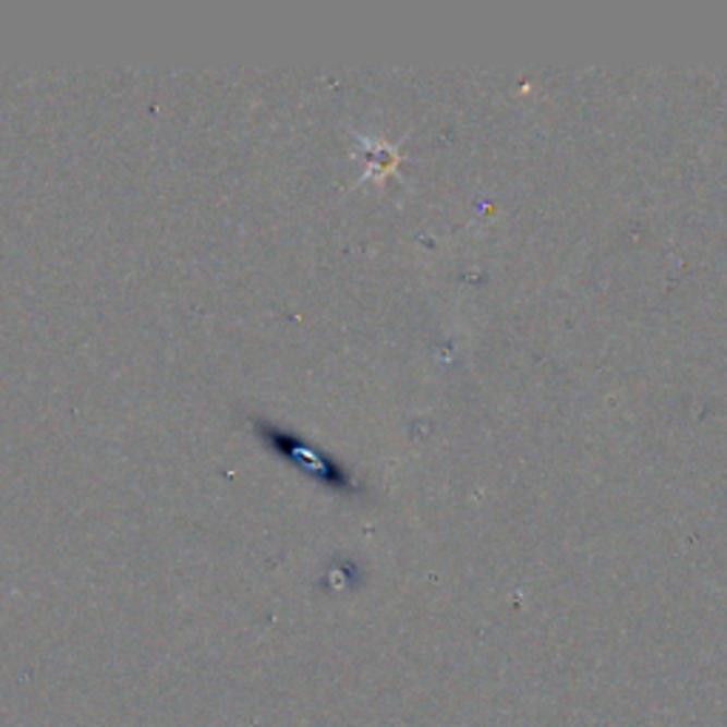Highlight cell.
<instances>
[{
	"label": "cell",
	"instance_id": "6da1fadb",
	"mask_svg": "<svg viewBox=\"0 0 727 727\" xmlns=\"http://www.w3.org/2000/svg\"><path fill=\"white\" fill-rule=\"evenodd\" d=\"M267 438L276 440V444H279V447H281V452L288 455V458H293V461L304 463V467H307L310 475H318V477H325V481H330V483H339V486H347L344 472H339V469L332 467V461H330V458H327V455L313 452V449H310V447H304L302 440H290L288 435L281 433V429H267Z\"/></svg>",
	"mask_w": 727,
	"mask_h": 727
}]
</instances>
